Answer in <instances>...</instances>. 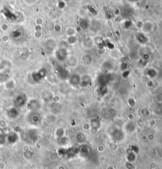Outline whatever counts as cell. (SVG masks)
Segmentation results:
<instances>
[{
    "instance_id": "1",
    "label": "cell",
    "mask_w": 162,
    "mask_h": 169,
    "mask_svg": "<svg viewBox=\"0 0 162 169\" xmlns=\"http://www.w3.org/2000/svg\"><path fill=\"white\" fill-rule=\"evenodd\" d=\"M26 103V97L25 95H19L16 97L15 100H14V106L16 108H22V106H24Z\"/></svg>"
},
{
    "instance_id": "2",
    "label": "cell",
    "mask_w": 162,
    "mask_h": 169,
    "mask_svg": "<svg viewBox=\"0 0 162 169\" xmlns=\"http://www.w3.org/2000/svg\"><path fill=\"white\" fill-rule=\"evenodd\" d=\"M56 57L59 61H64L67 58V51L65 49H59L56 52Z\"/></svg>"
}]
</instances>
